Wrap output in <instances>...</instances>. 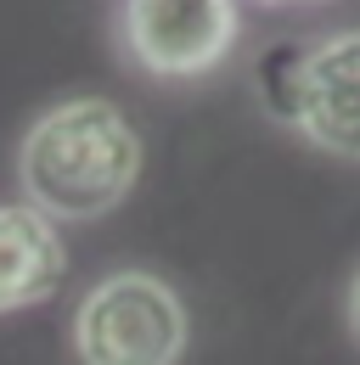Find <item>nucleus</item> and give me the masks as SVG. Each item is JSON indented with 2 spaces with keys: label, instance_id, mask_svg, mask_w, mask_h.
Returning <instances> with one entry per match:
<instances>
[{
  "label": "nucleus",
  "instance_id": "nucleus-1",
  "mask_svg": "<svg viewBox=\"0 0 360 365\" xmlns=\"http://www.w3.org/2000/svg\"><path fill=\"white\" fill-rule=\"evenodd\" d=\"M141 135L101 96L56 101L34 118L17 152L23 197L45 220H101L141 180Z\"/></svg>",
  "mask_w": 360,
  "mask_h": 365
},
{
  "label": "nucleus",
  "instance_id": "nucleus-2",
  "mask_svg": "<svg viewBox=\"0 0 360 365\" xmlns=\"http://www.w3.org/2000/svg\"><path fill=\"white\" fill-rule=\"evenodd\" d=\"M259 96L270 118L360 163V29L315 46H270L259 56Z\"/></svg>",
  "mask_w": 360,
  "mask_h": 365
},
{
  "label": "nucleus",
  "instance_id": "nucleus-3",
  "mask_svg": "<svg viewBox=\"0 0 360 365\" xmlns=\"http://www.w3.org/2000/svg\"><path fill=\"white\" fill-rule=\"evenodd\" d=\"M74 354L85 365H180L186 304L169 281L146 270H119L96 281L74 315Z\"/></svg>",
  "mask_w": 360,
  "mask_h": 365
},
{
  "label": "nucleus",
  "instance_id": "nucleus-4",
  "mask_svg": "<svg viewBox=\"0 0 360 365\" xmlns=\"http://www.w3.org/2000/svg\"><path fill=\"white\" fill-rule=\"evenodd\" d=\"M236 0H124L119 34L130 56L158 79H197L236 46Z\"/></svg>",
  "mask_w": 360,
  "mask_h": 365
},
{
  "label": "nucleus",
  "instance_id": "nucleus-5",
  "mask_svg": "<svg viewBox=\"0 0 360 365\" xmlns=\"http://www.w3.org/2000/svg\"><path fill=\"white\" fill-rule=\"evenodd\" d=\"M68 275V247L34 202H0V315L45 304Z\"/></svg>",
  "mask_w": 360,
  "mask_h": 365
},
{
  "label": "nucleus",
  "instance_id": "nucleus-6",
  "mask_svg": "<svg viewBox=\"0 0 360 365\" xmlns=\"http://www.w3.org/2000/svg\"><path fill=\"white\" fill-rule=\"evenodd\" d=\"M349 331L360 337V275H355V287H349Z\"/></svg>",
  "mask_w": 360,
  "mask_h": 365
},
{
  "label": "nucleus",
  "instance_id": "nucleus-7",
  "mask_svg": "<svg viewBox=\"0 0 360 365\" xmlns=\"http://www.w3.org/2000/svg\"><path fill=\"white\" fill-rule=\"evenodd\" d=\"M270 6H276V0H270Z\"/></svg>",
  "mask_w": 360,
  "mask_h": 365
}]
</instances>
